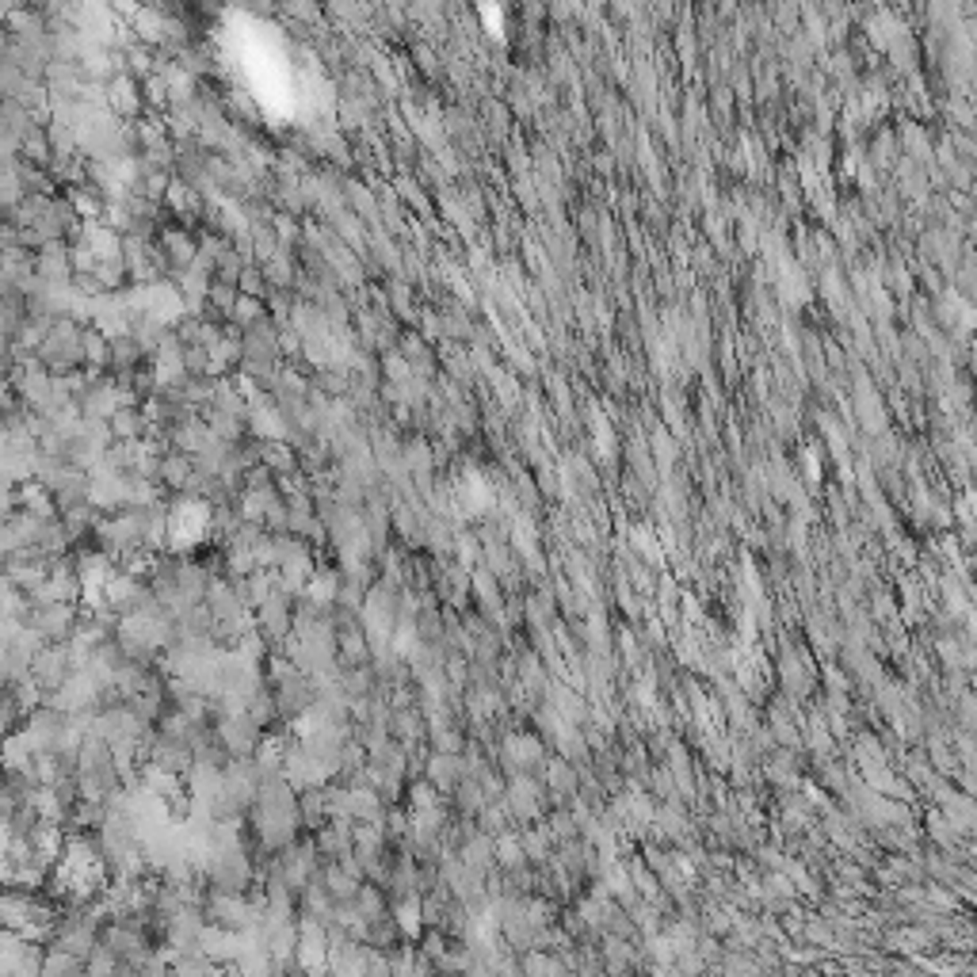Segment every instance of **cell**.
I'll list each match as a JSON object with an SVG mask.
<instances>
[{"mask_svg": "<svg viewBox=\"0 0 977 977\" xmlns=\"http://www.w3.org/2000/svg\"><path fill=\"white\" fill-rule=\"evenodd\" d=\"M527 973L531 977H557V966L550 958H542V955H531L527 958Z\"/></svg>", "mask_w": 977, "mask_h": 977, "instance_id": "obj_1", "label": "cell"}]
</instances>
